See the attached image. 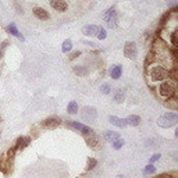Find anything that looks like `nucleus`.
I'll return each mask as SVG.
<instances>
[{
	"label": "nucleus",
	"instance_id": "20e7f679",
	"mask_svg": "<svg viewBox=\"0 0 178 178\" xmlns=\"http://www.w3.org/2000/svg\"><path fill=\"white\" fill-rule=\"evenodd\" d=\"M103 18H104L106 24L108 28H116L117 27V14L114 8H108L104 14H103Z\"/></svg>",
	"mask_w": 178,
	"mask_h": 178
},
{
	"label": "nucleus",
	"instance_id": "1a4fd4ad",
	"mask_svg": "<svg viewBox=\"0 0 178 178\" xmlns=\"http://www.w3.org/2000/svg\"><path fill=\"white\" fill-rule=\"evenodd\" d=\"M50 6L57 11H66L67 7H68L66 0H50Z\"/></svg>",
	"mask_w": 178,
	"mask_h": 178
},
{
	"label": "nucleus",
	"instance_id": "0eeeda50",
	"mask_svg": "<svg viewBox=\"0 0 178 178\" xmlns=\"http://www.w3.org/2000/svg\"><path fill=\"white\" fill-rule=\"evenodd\" d=\"M124 54L128 58H135L138 54V49H136V44L134 42H127L124 44Z\"/></svg>",
	"mask_w": 178,
	"mask_h": 178
},
{
	"label": "nucleus",
	"instance_id": "5701e85b",
	"mask_svg": "<svg viewBox=\"0 0 178 178\" xmlns=\"http://www.w3.org/2000/svg\"><path fill=\"white\" fill-rule=\"evenodd\" d=\"M114 99H116L117 103H122V102H124V92H122L121 89H118V91L116 92V96H114Z\"/></svg>",
	"mask_w": 178,
	"mask_h": 178
},
{
	"label": "nucleus",
	"instance_id": "f8f14e48",
	"mask_svg": "<svg viewBox=\"0 0 178 178\" xmlns=\"http://www.w3.org/2000/svg\"><path fill=\"white\" fill-rule=\"evenodd\" d=\"M29 142H31V139L28 138V136H19V138L17 139L15 149H19V150L25 149V147H27L28 145H29Z\"/></svg>",
	"mask_w": 178,
	"mask_h": 178
},
{
	"label": "nucleus",
	"instance_id": "a211bd4d",
	"mask_svg": "<svg viewBox=\"0 0 178 178\" xmlns=\"http://www.w3.org/2000/svg\"><path fill=\"white\" fill-rule=\"evenodd\" d=\"M104 138H106V141H108V142H111V143H113L114 141L120 139V134L118 132H114V131H106V132H104Z\"/></svg>",
	"mask_w": 178,
	"mask_h": 178
},
{
	"label": "nucleus",
	"instance_id": "f257e3e1",
	"mask_svg": "<svg viewBox=\"0 0 178 178\" xmlns=\"http://www.w3.org/2000/svg\"><path fill=\"white\" fill-rule=\"evenodd\" d=\"M149 77L152 78L153 81H163V79H168V78L171 77V74H170L164 67L153 66V67H150V70H149Z\"/></svg>",
	"mask_w": 178,
	"mask_h": 178
},
{
	"label": "nucleus",
	"instance_id": "cd10ccee",
	"mask_svg": "<svg viewBox=\"0 0 178 178\" xmlns=\"http://www.w3.org/2000/svg\"><path fill=\"white\" fill-rule=\"evenodd\" d=\"M100 91H102V93H104V95L110 93V85H108V83H103V85L100 86Z\"/></svg>",
	"mask_w": 178,
	"mask_h": 178
},
{
	"label": "nucleus",
	"instance_id": "bb28decb",
	"mask_svg": "<svg viewBox=\"0 0 178 178\" xmlns=\"http://www.w3.org/2000/svg\"><path fill=\"white\" fill-rule=\"evenodd\" d=\"M168 18H170V11H167V13H164L163 15H161V18H160V25H164L167 21H168Z\"/></svg>",
	"mask_w": 178,
	"mask_h": 178
},
{
	"label": "nucleus",
	"instance_id": "7c9ffc66",
	"mask_svg": "<svg viewBox=\"0 0 178 178\" xmlns=\"http://www.w3.org/2000/svg\"><path fill=\"white\" fill-rule=\"evenodd\" d=\"M171 42H172V46H177V33L175 32H172L171 33Z\"/></svg>",
	"mask_w": 178,
	"mask_h": 178
},
{
	"label": "nucleus",
	"instance_id": "6ab92c4d",
	"mask_svg": "<svg viewBox=\"0 0 178 178\" xmlns=\"http://www.w3.org/2000/svg\"><path fill=\"white\" fill-rule=\"evenodd\" d=\"M67 111H68L70 114H77L78 113V103L77 102H70L68 106H67Z\"/></svg>",
	"mask_w": 178,
	"mask_h": 178
},
{
	"label": "nucleus",
	"instance_id": "2f4dec72",
	"mask_svg": "<svg viewBox=\"0 0 178 178\" xmlns=\"http://www.w3.org/2000/svg\"><path fill=\"white\" fill-rule=\"evenodd\" d=\"M159 159H160V155H159V153H156V155H153L152 157H150V163H155V161L159 160Z\"/></svg>",
	"mask_w": 178,
	"mask_h": 178
},
{
	"label": "nucleus",
	"instance_id": "393cba45",
	"mask_svg": "<svg viewBox=\"0 0 178 178\" xmlns=\"http://www.w3.org/2000/svg\"><path fill=\"white\" fill-rule=\"evenodd\" d=\"M96 164H97V161L95 160V159L89 157L88 159V167H86V171H89V170H93L95 167H96Z\"/></svg>",
	"mask_w": 178,
	"mask_h": 178
},
{
	"label": "nucleus",
	"instance_id": "39448f33",
	"mask_svg": "<svg viewBox=\"0 0 178 178\" xmlns=\"http://www.w3.org/2000/svg\"><path fill=\"white\" fill-rule=\"evenodd\" d=\"M60 124H61V118H60V117H57V116L47 117V118H44L43 121L40 122L42 127L47 128V129H54V128H57Z\"/></svg>",
	"mask_w": 178,
	"mask_h": 178
},
{
	"label": "nucleus",
	"instance_id": "4468645a",
	"mask_svg": "<svg viewBox=\"0 0 178 178\" xmlns=\"http://www.w3.org/2000/svg\"><path fill=\"white\" fill-rule=\"evenodd\" d=\"M7 31H8V32H10L13 36H15V38H18L19 40H22V42L25 40V38L21 35V33H19V31L17 29V27H15V24H14V22H11V24L8 25V27H7Z\"/></svg>",
	"mask_w": 178,
	"mask_h": 178
},
{
	"label": "nucleus",
	"instance_id": "9b49d317",
	"mask_svg": "<svg viewBox=\"0 0 178 178\" xmlns=\"http://www.w3.org/2000/svg\"><path fill=\"white\" fill-rule=\"evenodd\" d=\"M33 14H35L36 17H38L39 19H42V21H44V19H49L50 18V15H49V13H47L44 8H42V7H33Z\"/></svg>",
	"mask_w": 178,
	"mask_h": 178
},
{
	"label": "nucleus",
	"instance_id": "412c9836",
	"mask_svg": "<svg viewBox=\"0 0 178 178\" xmlns=\"http://www.w3.org/2000/svg\"><path fill=\"white\" fill-rule=\"evenodd\" d=\"M71 49H72V42L70 40V39L64 40L63 42V46H61V52H63V53H68Z\"/></svg>",
	"mask_w": 178,
	"mask_h": 178
},
{
	"label": "nucleus",
	"instance_id": "b1692460",
	"mask_svg": "<svg viewBox=\"0 0 178 178\" xmlns=\"http://www.w3.org/2000/svg\"><path fill=\"white\" fill-rule=\"evenodd\" d=\"M143 175H149V174H153V172H156V167H153L152 164H149V166H146L143 168Z\"/></svg>",
	"mask_w": 178,
	"mask_h": 178
},
{
	"label": "nucleus",
	"instance_id": "ddd939ff",
	"mask_svg": "<svg viewBox=\"0 0 178 178\" xmlns=\"http://www.w3.org/2000/svg\"><path fill=\"white\" fill-rule=\"evenodd\" d=\"M85 142L89 145V147L91 149H95L97 145V136L95 135V132H91L88 134V135H85Z\"/></svg>",
	"mask_w": 178,
	"mask_h": 178
},
{
	"label": "nucleus",
	"instance_id": "f3484780",
	"mask_svg": "<svg viewBox=\"0 0 178 178\" xmlns=\"http://www.w3.org/2000/svg\"><path fill=\"white\" fill-rule=\"evenodd\" d=\"M121 72H122L121 66H113L110 68V75L113 79H118V78L121 77Z\"/></svg>",
	"mask_w": 178,
	"mask_h": 178
},
{
	"label": "nucleus",
	"instance_id": "423d86ee",
	"mask_svg": "<svg viewBox=\"0 0 178 178\" xmlns=\"http://www.w3.org/2000/svg\"><path fill=\"white\" fill-rule=\"evenodd\" d=\"M67 125H68L70 128H72V129L79 131V132L83 134V135H88V134L93 132V129H92L91 127L83 125V124H81V122H78V121H67Z\"/></svg>",
	"mask_w": 178,
	"mask_h": 178
},
{
	"label": "nucleus",
	"instance_id": "c756f323",
	"mask_svg": "<svg viewBox=\"0 0 178 178\" xmlns=\"http://www.w3.org/2000/svg\"><path fill=\"white\" fill-rule=\"evenodd\" d=\"M78 56H81V52H79V50H77V52H72L71 54H70L68 60H74V58H77Z\"/></svg>",
	"mask_w": 178,
	"mask_h": 178
},
{
	"label": "nucleus",
	"instance_id": "9d476101",
	"mask_svg": "<svg viewBox=\"0 0 178 178\" xmlns=\"http://www.w3.org/2000/svg\"><path fill=\"white\" fill-rule=\"evenodd\" d=\"M97 31H99V27H96V25H85L82 28V33L85 36H96Z\"/></svg>",
	"mask_w": 178,
	"mask_h": 178
},
{
	"label": "nucleus",
	"instance_id": "dca6fc26",
	"mask_svg": "<svg viewBox=\"0 0 178 178\" xmlns=\"http://www.w3.org/2000/svg\"><path fill=\"white\" fill-rule=\"evenodd\" d=\"M125 121H127V125H131V127H138V125L141 124V117L132 114V116H129Z\"/></svg>",
	"mask_w": 178,
	"mask_h": 178
},
{
	"label": "nucleus",
	"instance_id": "7ed1b4c3",
	"mask_svg": "<svg viewBox=\"0 0 178 178\" xmlns=\"http://www.w3.org/2000/svg\"><path fill=\"white\" fill-rule=\"evenodd\" d=\"M177 121H178V116L175 113H166L161 117H159L157 125L161 128H170L177 124Z\"/></svg>",
	"mask_w": 178,
	"mask_h": 178
},
{
	"label": "nucleus",
	"instance_id": "4be33fe9",
	"mask_svg": "<svg viewBox=\"0 0 178 178\" xmlns=\"http://www.w3.org/2000/svg\"><path fill=\"white\" fill-rule=\"evenodd\" d=\"M97 39L99 40H104L106 39V36H107V33H106V29L103 27H99V31H97Z\"/></svg>",
	"mask_w": 178,
	"mask_h": 178
},
{
	"label": "nucleus",
	"instance_id": "6e6552de",
	"mask_svg": "<svg viewBox=\"0 0 178 178\" xmlns=\"http://www.w3.org/2000/svg\"><path fill=\"white\" fill-rule=\"evenodd\" d=\"M96 116H97V113L93 107H85L81 111V117H82V120H85V121H93V120L96 118Z\"/></svg>",
	"mask_w": 178,
	"mask_h": 178
},
{
	"label": "nucleus",
	"instance_id": "2eb2a0df",
	"mask_svg": "<svg viewBox=\"0 0 178 178\" xmlns=\"http://www.w3.org/2000/svg\"><path fill=\"white\" fill-rule=\"evenodd\" d=\"M110 122L113 125H116V127H118V128H124V127H127V121H125L124 118H118V117H116V116H110Z\"/></svg>",
	"mask_w": 178,
	"mask_h": 178
},
{
	"label": "nucleus",
	"instance_id": "f03ea898",
	"mask_svg": "<svg viewBox=\"0 0 178 178\" xmlns=\"http://www.w3.org/2000/svg\"><path fill=\"white\" fill-rule=\"evenodd\" d=\"M175 89H177V85H175L174 81L167 79L160 85V88H159V93H160V96L164 97V99H170V97L174 96Z\"/></svg>",
	"mask_w": 178,
	"mask_h": 178
},
{
	"label": "nucleus",
	"instance_id": "c85d7f7f",
	"mask_svg": "<svg viewBox=\"0 0 178 178\" xmlns=\"http://www.w3.org/2000/svg\"><path fill=\"white\" fill-rule=\"evenodd\" d=\"M7 46H8V40H4L2 43V46H0V58L3 57V54H4V50L7 49Z\"/></svg>",
	"mask_w": 178,
	"mask_h": 178
},
{
	"label": "nucleus",
	"instance_id": "aec40b11",
	"mask_svg": "<svg viewBox=\"0 0 178 178\" xmlns=\"http://www.w3.org/2000/svg\"><path fill=\"white\" fill-rule=\"evenodd\" d=\"M72 71L78 75H86L88 74V68L86 67H82V66H75L72 67Z\"/></svg>",
	"mask_w": 178,
	"mask_h": 178
},
{
	"label": "nucleus",
	"instance_id": "a878e982",
	"mask_svg": "<svg viewBox=\"0 0 178 178\" xmlns=\"http://www.w3.org/2000/svg\"><path fill=\"white\" fill-rule=\"evenodd\" d=\"M122 145H124V139H121V138H120V139H117V141H114V142H113V147H114V149H116V150L121 149V147H122Z\"/></svg>",
	"mask_w": 178,
	"mask_h": 178
},
{
	"label": "nucleus",
	"instance_id": "473e14b6",
	"mask_svg": "<svg viewBox=\"0 0 178 178\" xmlns=\"http://www.w3.org/2000/svg\"><path fill=\"white\" fill-rule=\"evenodd\" d=\"M14 150H15V149H10V150H8V159H13L14 157Z\"/></svg>",
	"mask_w": 178,
	"mask_h": 178
}]
</instances>
